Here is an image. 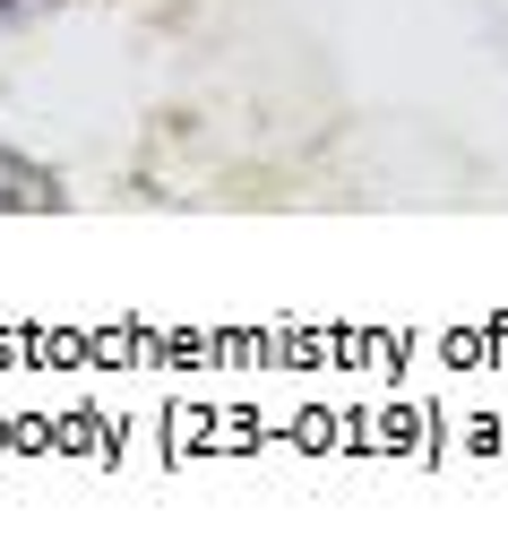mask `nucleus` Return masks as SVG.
<instances>
[{"instance_id": "nucleus-1", "label": "nucleus", "mask_w": 508, "mask_h": 559, "mask_svg": "<svg viewBox=\"0 0 508 559\" xmlns=\"http://www.w3.org/2000/svg\"><path fill=\"white\" fill-rule=\"evenodd\" d=\"M0 207H61V181H52V173H44V164H26V155H9V146H0Z\"/></svg>"}, {"instance_id": "nucleus-2", "label": "nucleus", "mask_w": 508, "mask_h": 559, "mask_svg": "<svg viewBox=\"0 0 508 559\" xmlns=\"http://www.w3.org/2000/svg\"><path fill=\"white\" fill-rule=\"evenodd\" d=\"M35 9H52V0H0V26H17V17H35Z\"/></svg>"}]
</instances>
